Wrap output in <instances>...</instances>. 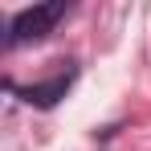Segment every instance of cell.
Wrapping results in <instances>:
<instances>
[{
  "mask_svg": "<svg viewBox=\"0 0 151 151\" xmlns=\"http://www.w3.org/2000/svg\"><path fill=\"white\" fill-rule=\"evenodd\" d=\"M65 12H70L65 0H57V4H33V8L12 12V17H8V33H4V49H21V45H29V41L49 37L53 25L65 21Z\"/></svg>",
  "mask_w": 151,
  "mask_h": 151,
  "instance_id": "obj_1",
  "label": "cell"
},
{
  "mask_svg": "<svg viewBox=\"0 0 151 151\" xmlns=\"http://www.w3.org/2000/svg\"><path fill=\"white\" fill-rule=\"evenodd\" d=\"M74 78H78V65L70 61L61 74H53V78H45V82H33V86H17L12 78L4 82L8 86V94H17L21 102H29V106H37V110H53L57 102L70 94V86H74Z\"/></svg>",
  "mask_w": 151,
  "mask_h": 151,
  "instance_id": "obj_2",
  "label": "cell"
}]
</instances>
